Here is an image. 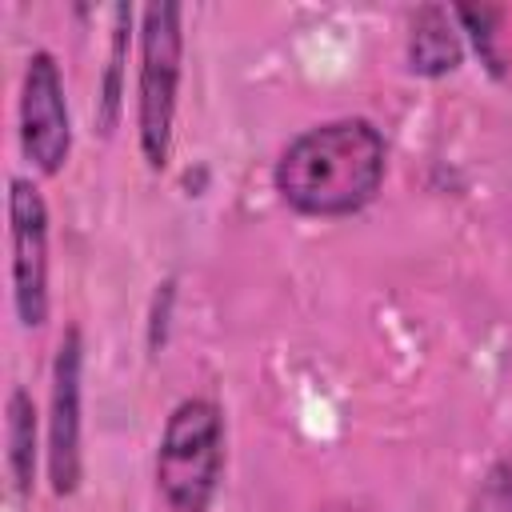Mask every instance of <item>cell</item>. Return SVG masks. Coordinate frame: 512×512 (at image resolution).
<instances>
[{
	"label": "cell",
	"instance_id": "obj_2",
	"mask_svg": "<svg viewBox=\"0 0 512 512\" xmlns=\"http://www.w3.org/2000/svg\"><path fill=\"white\" fill-rule=\"evenodd\" d=\"M224 472V416L212 400H180L156 448V488L172 512H208Z\"/></svg>",
	"mask_w": 512,
	"mask_h": 512
},
{
	"label": "cell",
	"instance_id": "obj_5",
	"mask_svg": "<svg viewBox=\"0 0 512 512\" xmlns=\"http://www.w3.org/2000/svg\"><path fill=\"white\" fill-rule=\"evenodd\" d=\"M20 148L36 172L56 176L72 152V120L60 64L52 52H32L20 84Z\"/></svg>",
	"mask_w": 512,
	"mask_h": 512
},
{
	"label": "cell",
	"instance_id": "obj_4",
	"mask_svg": "<svg viewBox=\"0 0 512 512\" xmlns=\"http://www.w3.org/2000/svg\"><path fill=\"white\" fill-rule=\"evenodd\" d=\"M8 244H12V304L24 328L48 320V204L32 180H8Z\"/></svg>",
	"mask_w": 512,
	"mask_h": 512
},
{
	"label": "cell",
	"instance_id": "obj_6",
	"mask_svg": "<svg viewBox=\"0 0 512 512\" xmlns=\"http://www.w3.org/2000/svg\"><path fill=\"white\" fill-rule=\"evenodd\" d=\"M80 368L84 344L80 328H68L56 344L52 360V400H48V480L56 496H72L80 488Z\"/></svg>",
	"mask_w": 512,
	"mask_h": 512
},
{
	"label": "cell",
	"instance_id": "obj_7",
	"mask_svg": "<svg viewBox=\"0 0 512 512\" xmlns=\"http://www.w3.org/2000/svg\"><path fill=\"white\" fill-rule=\"evenodd\" d=\"M408 60H412V72H424V76H444L460 64V40L444 8L416 12L412 36H408Z\"/></svg>",
	"mask_w": 512,
	"mask_h": 512
},
{
	"label": "cell",
	"instance_id": "obj_3",
	"mask_svg": "<svg viewBox=\"0 0 512 512\" xmlns=\"http://www.w3.org/2000/svg\"><path fill=\"white\" fill-rule=\"evenodd\" d=\"M184 24L180 4H148L140 12V76H136V136L152 172L172 156V124L180 100Z\"/></svg>",
	"mask_w": 512,
	"mask_h": 512
},
{
	"label": "cell",
	"instance_id": "obj_9",
	"mask_svg": "<svg viewBox=\"0 0 512 512\" xmlns=\"http://www.w3.org/2000/svg\"><path fill=\"white\" fill-rule=\"evenodd\" d=\"M112 52H108V72H104V108H100V132L108 136L112 124H116V112H120V64L128 56V24H132V8L120 4L112 8Z\"/></svg>",
	"mask_w": 512,
	"mask_h": 512
},
{
	"label": "cell",
	"instance_id": "obj_8",
	"mask_svg": "<svg viewBox=\"0 0 512 512\" xmlns=\"http://www.w3.org/2000/svg\"><path fill=\"white\" fill-rule=\"evenodd\" d=\"M4 440H8V468H12L16 492L28 496L36 484V408H32V396L24 388L8 392Z\"/></svg>",
	"mask_w": 512,
	"mask_h": 512
},
{
	"label": "cell",
	"instance_id": "obj_1",
	"mask_svg": "<svg viewBox=\"0 0 512 512\" xmlns=\"http://www.w3.org/2000/svg\"><path fill=\"white\" fill-rule=\"evenodd\" d=\"M384 136L376 124L348 116L300 132L276 160V192L304 216H352L380 192Z\"/></svg>",
	"mask_w": 512,
	"mask_h": 512
},
{
	"label": "cell",
	"instance_id": "obj_10",
	"mask_svg": "<svg viewBox=\"0 0 512 512\" xmlns=\"http://www.w3.org/2000/svg\"><path fill=\"white\" fill-rule=\"evenodd\" d=\"M468 512H512V452H504L476 484Z\"/></svg>",
	"mask_w": 512,
	"mask_h": 512
}]
</instances>
